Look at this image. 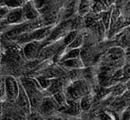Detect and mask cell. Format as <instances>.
<instances>
[{
  "mask_svg": "<svg viewBox=\"0 0 130 120\" xmlns=\"http://www.w3.org/2000/svg\"><path fill=\"white\" fill-rule=\"evenodd\" d=\"M27 20L24 16L23 8L11 9L5 18L2 20V24H5L6 26H14L23 24Z\"/></svg>",
  "mask_w": 130,
  "mask_h": 120,
  "instance_id": "6da1fadb",
  "label": "cell"
},
{
  "mask_svg": "<svg viewBox=\"0 0 130 120\" xmlns=\"http://www.w3.org/2000/svg\"><path fill=\"white\" fill-rule=\"evenodd\" d=\"M43 48V42L30 41L24 45L23 52L24 56L28 60H34L38 58L40 51Z\"/></svg>",
  "mask_w": 130,
  "mask_h": 120,
  "instance_id": "7a4b0ae2",
  "label": "cell"
},
{
  "mask_svg": "<svg viewBox=\"0 0 130 120\" xmlns=\"http://www.w3.org/2000/svg\"><path fill=\"white\" fill-rule=\"evenodd\" d=\"M5 84L7 98L11 100H16L19 94V82L14 77L7 76L5 78Z\"/></svg>",
  "mask_w": 130,
  "mask_h": 120,
  "instance_id": "3957f363",
  "label": "cell"
},
{
  "mask_svg": "<svg viewBox=\"0 0 130 120\" xmlns=\"http://www.w3.org/2000/svg\"><path fill=\"white\" fill-rule=\"evenodd\" d=\"M21 84L25 89L28 97H33L40 94V91L43 90L40 86L37 79L34 78H20Z\"/></svg>",
  "mask_w": 130,
  "mask_h": 120,
  "instance_id": "277c9868",
  "label": "cell"
},
{
  "mask_svg": "<svg viewBox=\"0 0 130 120\" xmlns=\"http://www.w3.org/2000/svg\"><path fill=\"white\" fill-rule=\"evenodd\" d=\"M22 8L27 21H34L41 17V13L40 12L39 8L37 6L34 0L26 2Z\"/></svg>",
  "mask_w": 130,
  "mask_h": 120,
  "instance_id": "5b68a950",
  "label": "cell"
},
{
  "mask_svg": "<svg viewBox=\"0 0 130 120\" xmlns=\"http://www.w3.org/2000/svg\"><path fill=\"white\" fill-rule=\"evenodd\" d=\"M17 104L19 106V107L26 113H30V108L31 104L30 101V98L28 97V94H27L25 89L19 81V94L16 99Z\"/></svg>",
  "mask_w": 130,
  "mask_h": 120,
  "instance_id": "8992f818",
  "label": "cell"
},
{
  "mask_svg": "<svg viewBox=\"0 0 130 120\" xmlns=\"http://www.w3.org/2000/svg\"><path fill=\"white\" fill-rule=\"evenodd\" d=\"M130 104V90H126L122 95L117 97L112 104V108L117 112L125 110Z\"/></svg>",
  "mask_w": 130,
  "mask_h": 120,
  "instance_id": "52a82bcc",
  "label": "cell"
},
{
  "mask_svg": "<svg viewBox=\"0 0 130 120\" xmlns=\"http://www.w3.org/2000/svg\"><path fill=\"white\" fill-rule=\"evenodd\" d=\"M114 72L113 71V67L110 65H104L102 67L98 73V81L101 86L107 88L110 86L112 77Z\"/></svg>",
  "mask_w": 130,
  "mask_h": 120,
  "instance_id": "ba28073f",
  "label": "cell"
},
{
  "mask_svg": "<svg viewBox=\"0 0 130 120\" xmlns=\"http://www.w3.org/2000/svg\"><path fill=\"white\" fill-rule=\"evenodd\" d=\"M59 105L56 101L54 97H44L40 105V108L43 113H49L55 110L59 109Z\"/></svg>",
  "mask_w": 130,
  "mask_h": 120,
  "instance_id": "9c48e42d",
  "label": "cell"
},
{
  "mask_svg": "<svg viewBox=\"0 0 130 120\" xmlns=\"http://www.w3.org/2000/svg\"><path fill=\"white\" fill-rule=\"evenodd\" d=\"M125 56V50L121 46H113L110 48L107 53V58L110 62H118Z\"/></svg>",
  "mask_w": 130,
  "mask_h": 120,
  "instance_id": "30bf717a",
  "label": "cell"
},
{
  "mask_svg": "<svg viewBox=\"0 0 130 120\" xmlns=\"http://www.w3.org/2000/svg\"><path fill=\"white\" fill-rule=\"evenodd\" d=\"M59 64L61 66L69 68V69H80L85 66L81 57L66 59L62 62H59Z\"/></svg>",
  "mask_w": 130,
  "mask_h": 120,
  "instance_id": "8fae6325",
  "label": "cell"
},
{
  "mask_svg": "<svg viewBox=\"0 0 130 120\" xmlns=\"http://www.w3.org/2000/svg\"><path fill=\"white\" fill-rule=\"evenodd\" d=\"M81 49H65L62 53L59 56V62H62L66 59H75L81 57Z\"/></svg>",
  "mask_w": 130,
  "mask_h": 120,
  "instance_id": "7c38bea8",
  "label": "cell"
},
{
  "mask_svg": "<svg viewBox=\"0 0 130 120\" xmlns=\"http://www.w3.org/2000/svg\"><path fill=\"white\" fill-rule=\"evenodd\" d=\"M93 1L92 0H80L78 3V14L81 17L86 16L91 11H92Z\"/></svg>",
  "mask_w": 130,
  "mask_h": 120,
  "instance_id": "4fadbf2b",
  "label": "cell"
},
{
  "mask_svg": "<svg viewBox=\"0 0 130 120\" xmlns=\"http://www.w3.org/2000/svg\"><path fill=\"white\" fill-rule=\"evenodd\" d=\"M112 8L107 10H104L100 14V18L103 22L104 27H106L107 31H110V24H111V13H112Z\"/></svg>",
  "mask_w": 130,
  "mask_h": 120,
  "instance_id": "5bb4252c",
  "label": "cell"
},
{
  "mask_svg": "<svg viewBox=\"0 0 130 120\" xmlns=\"http://www.w3.org/2000/svg\"><path fill=\"white\" fill-rule=\"evenodd\" d=\"M84 44V36L78 33L77 37L75 38V40L68 46L66 47L65 49H81Z\"/></svg>",
  "mask_w": 130,
  "mask_h": 120,
  "instance_id": "9a60e30c",
  "label": "cell"
},
{
  "mask_svg": "<svg viewBox=\"0 0 130 120\" xmlns=\"http://www.w3.org/2000/svg\"><path fill=\"white\" fill-rule=\"evenodd\" d=\"M78 34V30H69L62 39V44L66 49V46H68L74 40L75 38L77 37V35Z\"/></svg>",
  "mask_w": 130,
  "mask_h": 120,
  "instance_id": "2e32d148",
  "label": "cell"
},
{
  "mask_svg": "<svg viewBox=\"0 0 130 120\" xmlns=\"http://www.w3.org/2000/svg\"><path fill=\"white\" fill-rule=\"evenodd\" d=\"M54 99L56 100V101L58 103V104L59 105L60 107H66L67 106V98H66V93L63 91H58L55 94H53L52 95ZM59 107V108H60Z\"/></svg>",
  "mask_w": 130,
  "mask_h": 120,
  "instance_id": "e0dca14e",
  "label": "cell"
},
{
  "mask_svg": "<svg viewBox=\"0 0 130 120\" xmlns=\"http://www.w3.org/2000/svg\"><path fill=\"white\" fill-rule=\"evenodd\" d=\"M24 0H2L1 5H6L9 8H22L25 4Z\"/></svg>",
  "mask_w": 130,
  "mask_h": 120,
  "instance_id": "ac0fdd59",
  "label": "cell"
},
{
  "mask_svg": "<svg viewBox=\"0 0 130 120\" xmlns=\"http://www.w3.org/2000/svg\"><path fill=\"white\" fill-rule=\"evenodd\" d=\"M60 91H63L62 90V82L57 78H53L52 79V83L50 87L48 89V91L51 94V95H53V94Z\"/></svg>",
  "mask_w": 130,
  "mask_h": 120,
  "instance_id": "d6986e66",
  "label": "cell"
},
{
  "mask_svg": "<svg viewBox=\"0 0 130 120\" xmlns=\"http://www.w3.org/2000/svg\"><path fill=\"white\" fill-rule=\"evenodd\" d=\"M126 90H128L127 84H125L124 82H121L116 85H113V88H112L111 92L114 96L118 97V96L122 95Z\"/></svg>",
  "mask_w": 130,
  "mask_h": 120,
  "instance_id": "ffe728a7",
  "label": "cell"
},
{
  "mask_svg": "<svg viewBox=\"0 0 130 120\" xmlns=\"http://www.w3.org/2000/svg\"><path fill=\"white\" fill-rule=\"evenodd\" d=\"M37 81H38L40 86L41 87V88L43 90H48L49 88L51 85L52 83V79L49 78L44 75H41V76H37L36 78Z\"/></svg>",
  "mask_w": 130,
  "mask_h": 120,
  "instance_id": "44dd1931",
  "label": "cell"
},
{
  "mask_svg": "<svg viewBox=\"0 0 130 120\" xmlns=\"http://www.w3.org/2000/svg\"><path fill=\"white\" fill-rule=\"evenodd\" d=\"M91 98L89 94L84 96L80 100V107L83 111H87L91 108Z\"/></svg>",
  "mask_w": 130,
  "mask_h": 120,
  "instance_id": "7402d4cb",
  "label": "cell"
},
{
  "mask_svg": "<svg viewBox=\"0 0 130 120\" xmlns=\"http://www.w3.org/2000/svg\"><path fill=\"white\" fill-rule=\"evenodd\" d=\"M122 15V11L120 8L117 6H113L112 8V13H111V24H110V29L111 27L115 24V23L118 21L120 17Z\"/></svg>",
  "mask_w": 130,
  "mask_h": 120,
  "instance_id": "603a6c76",
  "label": "cell"
},
{
  "mask_svg": "<svg viewBox=\"0 0 130 120\" xmlns=\"http://www.w3.org/2000/svg\"><path fill=\"white\" fill-rule=\"evenodd\" d=\"M98 118L100 120H115V117L113 116V115L107 111L100 113L98 115Z\"/></svg>",
  "mask_w": 130,
  "mask_h": 120,
  "instance_id": "cb8c5ba5",
  "label": "cell"
},
{
  "mask_svg": "<svg viewBox=\"0 0 130 120\" xmlns=\"http://www.w3.org/2000/svg\"><path fill=\"white\" fill-rule=\"evenodd\" d=\"M124 74V81L130 80V64H126L123 67Z\"/></svg>",
  "mask_w": 130,
  "mask_h": 120,
  "instance_id": "d4e9b609",
  "label": "cell"
},
{
  "mask_svg": "<svg viewBox=\"0 0 130 120\" xmlns=\"http://www.w3.org/2000/svg\"><path fill=\"white\" fill-rule=\"evenodd\" d=\"M11 8H9L6 5H1V21L5 18V17L8 14Z\"/></svg>",
  "mask_w": 130,
  "mask_h": 120,
  "instance_id": "484cf974",
  "label": "cell"
},
{
  "mask_svg": "<svg viewBox=\"0 0 130 120\" xmlns=\"http://www.w3.org/2000/svg\"><path fill=\"white\" fill-rule=\"evenodd\" d=\"M1 97L2 100H3L5 98L7 97L6 96V90H5V79H2L1 82Z\"/></svg>",
  "mask_w": 130,
  "mask_h": 120,
  "instance_id": "4316f807",
  "label": "cell"
},
{
  "mask_svg": "<svg viewBox=\"0 0 130 120\" xmlns=\"http://www.w3.org/2000/svg\"><path fill=\"white\" fill-rule=\"evenodd\" d=\"M123 120H130V110H127L123 113Z\"/></svg>",
  "mask_w": 130,
  "mask_h": 120,
  "instance_id": "83f0119b",
  "label": "cell"
},
{
  "mask_svg": "<svg viewBox=\"0 0 130 120\" xmlns=\"http://www.w3.org/2000/svg\"><path fill=\"white\" fill-rule=\"evenodd\" d=\"M30 120H43V118H42L40 116H39V115H37V114H34V115H32V116H31Z\"/></svg>",
  "mask_w": 130,
  "mask_h": 120,
  "instance_id": "f1b7e54d",
  "label": "cell"
},
{
  "mask_svg": "<svg viewBox=\"0 0 130 120\" xmlns=\"http://www.w3.org/2000/svg\"><path fill=\"white\" fill-rule=\"evenodd\" d=\"M2 120H13L12 119H11V118H8V117H5V118H3Z\"/></svg>",
  "mask_w": 130,
  "mask_h": 120,
  "instance_id": "f546056e",
  "label": "cell"
},
{
  "mask_svg": "<svg viewBox=\"0 0 130 120\" xmlns=\"http://www.w3.org/2000/svg\"><path fill=\"white\" fill-rule=\"evenodd\" d=\"M126 30H128V32H129L130 33V24L128 26V27H126Z\"/></svg>",
  "mask_w": 130,
  "mask_h": 120,
  "instance_id": "4dcf8cb0",
  "label": "cell"
},
{
  "mask_svg": "<svg viewBox=\"0 0 130 120\" xmlns=\"http://www.w3.org/2000/svg\"><path fill=\"white\" fill-rule=\"evenodd\" d=\"M25 2H29V1H31V0H24Z\"/></svg>",
  "mask_w": 130,
  "mask_h": 120,
  "instance_id": "1f68e13d",
  "label": "cell"
}]
</instances>
